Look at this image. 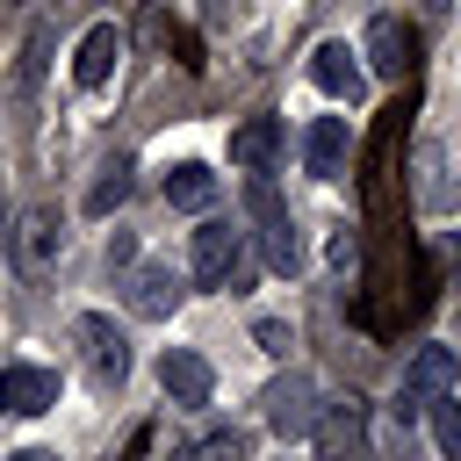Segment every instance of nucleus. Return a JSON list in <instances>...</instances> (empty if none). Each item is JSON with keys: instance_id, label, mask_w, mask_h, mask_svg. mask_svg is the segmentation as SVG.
Wrapping results in <instances>:
<instances>
[{"instance_id": "1", "label": "nucleus", "mask_w": 461, "mask_h": 461, "mask_svg": "<svg viewBox=\"0 0 461 461\" xmlns=\"http://www.w3.org/2000/svg\"><path fill=\"white\" fill-rule=\"evenodd\" d=\"M245 216H252V238H259L267 267H274V274H303V230H295V209L281 202V187H274L267 173H252V187H245Z\"/></svg>"}, {"instance_id": "2", "label": "nucleus", "mask_w": 461, "mask_h": 461, "mask_svg": "<svg viewBox=\"0 0 461 461\" xmlns=\"http://www.w3.org/2000/svg\"><path fill=\"white\" fill-rule=\"evenodd\" d=\"M187 267H194V281H202V288H245V230L202 209V223H194V252H187Z\"/></svg>"}, {"instance_id": "3", "label": "nucleus", "mask_w": 461, "mask_h": 461, "mask_svg": "<svg viewBox=\"0 0 461 461\" xmlns=\"http://www.w3.org/2000/svg\"><path fill=\"white\" fill-rule=\"evenodd\" d=\"M72 339H79L86 382H94L101 396L130 382V339H122V324H115V317H101V310H79V317H72Z\"/></svg>"}, {"instance_id": "4", "label": "nucleus", "mask_w": 461, "mask_h": 461, "mask_svg": "<svg viewBox=\"0 0 461 461\" xmlns=\"http://www.w3.org/2000/svg\"><path fill=\"white\" fill-rule=\"evenodd\" d=\"M259 411H267L274 439H310V418H317V382H310L303 367H288V375H274V382L259 389Z\"/></svg>"}, {"instance_id": "5", "label": "nucleus", "mask_w": 461, "mask_h": 461, "mask_svg": "<svg viewBox=\"0 0 461 461\" xmlns=\"http://www.w3.org/2000/svg\"><path fill=\"white\" fill-rule=\"evenodd\" d=\"M58 396H65L58 367H36V360H7L0 367V418H43Z\"/></svg>"}, {"instance_id": "6", "label": "nucleus", "mask_w": 461, "mask_h": 461, "mask_svg": "<svg viewBox=\"0 0 461 461\" xmlns=\"http://www.w3.org/2000/svg\"><path fill=\"white\" fill-rule=\"evenodd\" d=\"M310 79H317L339 108H360V101H367V65H360V50H353L346 36H324V43L310 50Z\"/></svg>"}, {"instance_id": "7", "label": "nucleus", "mask_w": 461, "mask_h": 461, "mask_svg": "<svg viewBox=\"0 0 461 461\" xmlns=\"http://www.w3.org/2000/svg\"><path fill=\"white\" fill-rule=\"evenodd\" d=\"M158 389H166L180 411H202V403L216 396V375H209V360H202L194 346H166V353H158Z\"/></svg>"}, {"instance_id": "8", "label": "nucleus", "mask_w": 461, "mask_h": 461, "mask_svg": "<svg viewBox=\"0 0 461 461\" xmlns=\"http://www.w3.org/2000/svg\"><path fill=\"white\" fill-rule=\"evenodd\" d=\"M115 65H122V29H115V22H94V29L79 36V50H72V86H79V94H101V86L115 79Z\"/></svg>"}, {"instance_id": "9", "label": "nucleus", "mask_w": 461, "mask_h": 461, "mask_svg": "<svg viewBox=\"0 0 461 461\" xmlns=\"http://www.w3.org/2000/svg\"><path fill=\"white\" fill-rule=\"evenodd\" d=\"M281 144H288L281 115H245V122L230 130V166H238V173H274V166H281Z\"/></svg>"}, {"instance_id": "10", "label": "nucleus", "mask_w": 461, "mask_h": 461, "mask_svg": "<svg viewBox=\"0 0 461 461\" xmlns=\"http://www.w3.org/2000/svg\"><path fill=\"white\" fill-rule=\"evenodd\" d=\"M310 439H317V454H360V447H367V403H360V396L324 403V411L310 418Z\"/></svg>"}, {"instance_id": "11", "label": "nucleus", "mask_w": 461, "mask_h": 461, "mask_svg": "<svg viewBox=\"0 0 461 461\" xmlns=\"http://www.w3.org/2000/svg\"><path fill=\"white\" fill-rule=\"evenodd\" d=\"M360 58H367V79H403L411 72V29L396 14H375L360 36Z\"/></svg>"}, {"instance_id": "12", "label": "nucleus", "mask_w": 461, "mask_h": 461, "mask_svg": "<svg viewBox=\"0 0 461 461\" xmlns=\"http://www.w3.org/2000/svg\"><path fill=\"white\" fill-rule=\"evenodd\" d=\"M346 151H353L346 115H317V122L303 130V166H310V180H339V173H346Z\"/></svg>"}, {"instance_id": "13", "label": "nucleus", "mask_w": 461, "mask_h": 461, "mask_svg": "<svg viewBox=\"0 0 461 461\" xmlns=\"http://www.w3.org/2000/svg\"><path fill=\"white\" fill-rule=\"evenodd\" d=\"M173 303H180V274H173L166 259L130 267V310H137V317H173Z\"/></svg>"}, {"instance_id": "14", "label": "nucleus", "mask_w": 461, "mask_h": 461, "mask_svg": "<svg viewBox=\"0 0 461 461\" xmlns=\"http://www.w3.org/2000/svg\"><path fill=\"white\" fill-rule=\"evenodd\" d=\"M158 194H166L173 209H187V216H202V209H216V173H209L202 158H180V166H166V180H158Z\"/></svg>"}, {"instance_id": "15", "label": "nucleus", "mask_w": 461, "mask_h": 461, "mask_svg": "<svg viewBox=\"0 0 461 461\" xmlns=\"http://www.w3.org/2000/svg\"><path fill=\"white\" fill-rule=\"evenodd\" d=\"M454 382H461V360H454V346H439V339H432V346H418V353H411V367H403V389H411L418 403H425V396H439V389H454Z\"/></svg>"}, {"instance_id": "16", "label": "nucleus", "mask_w": 461, "mask_h": 461, "mask_svg": "<svg viewBox=\"0 0 461 461\" xmlns=\"http://www.w3.org/2000/svg\"><path fill=\"white\" fill-rule=\"evenodd\" d=\"M130 187H137V166H130V151H108V158L94 166V187H86V216H115V209L130 202Z\"/></svg>"}, {"instance_id": "17", "label": "nucleus", "mask_w": 461, "mask_h": 461, "mask_svg": "<svg viewBox=\"0 0 461 461\" xmlns=\"http://www.w3.org/2000/svg\"><path fill=\"white\" fill-rule=\"evenodd\" d=\"M58 245H65V230H58V209H22V238H14L22 267H50V259H58Z\"/></svg>"}, {"instance_id": "18", "label": "nucleus", "mask_w": 461, "mask_h": 461, "mask_svg": "<svg viewBox=\"0 0 461 461\" xmlns=\"http://www.w3.org/2000/svg\"><path fill=\"white\" fill-rule=\"evenodd\" d=\"M425 411H432V439H439V454L461 461V396L439 389V396H425Z\"/></svg>"}, {"instance_id": "19", "label": "nucleus", "mask_w": 461, "mask_h": 461, "mask_svg": "<svg viewBox=\"0 0 461 461\" xmlns=\"http://www.w3.org/2000/svg\"><path fill=\"white\" fill-rule=\"evenodd\" d=\"M43 58H50V29L36 22V29H29V43H22V94H36V79H43Z\"/></svg>"}, {"instance_id": "20", "label": "nucleus", "mask_w": 461, "mask_h": 461, "mask_svg": "<svg viewBox=\"0 0 461 461\" xmlns=\"http://www.w3.org/2000/svg\"><path fill=\"white\" fill-rule=\"evenodd\" d=\"M252 346H259L267 360H288V346H295V331H288L281 317H252Z\"/></svg>"}, {"instance_id": "21", "label": "nucleus", "mask_w": 461, "mask_h": 461, "mask_svg": "<svg viewBox=\"0 0 461 461\" xmlns=\"http://www.w3.org/2000/svg\"><path fill=\"white\" fill-rule=\"evenodd\" d=\"M194 454H245V432H238V425H216V432L194 439Z\"/></svg>"}, {"instance_id": "22", "label": "nucleus", "mask_w": 461, "mask_h": 461, "mask_svg": "<svg viewBox=\"0 0 461 461\" xmlns=\"http://www.w3.org/2000/svg\"><path fill=\"white\" fill-rule=\"evenodd\" d=\"M130 259H137V238H130V230H115V238H108V274H115V267H130Z\"/></svg>"}]
</instances>
